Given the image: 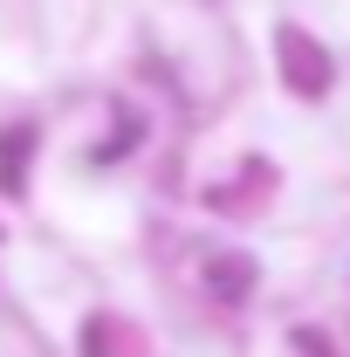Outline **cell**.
<instances>
[{"label": "cell", "mask_w": 350, "mask_h": 357, "mask_svg": "<svg viewBox=\"0 0 350 357\" xmlns=\"http://www.w3.org/2000/svg\"><path fill=\"white\" fill-rule=\"evenodd\" d=\"M282 48L296 55V69H289V83H296V89H323V83H330V62H323V55H309L303 35H282Z\"/></svg>", "instance_id": "6da1fadb"}, {"label": "cell", "mask_w": 350, "mask_h": 357, "mask_svg": "<svg viewBox=\"0 0 350 357\" xmlns=\"http://www.w3.org/2000/svg\"><path fill=\"white\" fill-rule=\"evenodd\" d=\"M35 151V131H7L0 137V192H21V158Z\"/></svg>", "instance_id": "7a4b0ae2"}, {"label": "cell", "mask_w": 350, "mask_h": 357, "mask_svg": "<svg viewBox=\"0 0 350 357\" xmlns=\"http://www.w3.org/2000/svg\"><path fill=\"white\" fill-rule=\"evenodd\" d=\"M248 275H254V268H248V261H234V255H227V261H213L220 296H248Z\"/></svg>", "instance_id": "3957f363"}]
</instances>
